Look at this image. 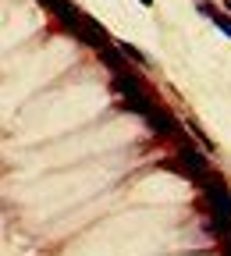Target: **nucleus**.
I'll use <instances>...</instances> for the list:
<instances>
[{
    "mask_svg": "<svg viewBox=\"0 0 231 256\" xmlns=\"http://www.w3.org/2000/svg\"><path fill=\"white\" fill-rule=\"evenodd\" d=\"M139 4H142V8H153V0H139Z\"/></svg>",
    "mask_w": 231,
    "mask_h": 256,
    "instance_id": "obj_7",
    "label": "nucleus"
},
{
    "mask_svg": "<svg viewBox=\"0 0 231 256\" xmlns=\"http://www.w3.org/2000/svg\"><path fill=\"white\" fill-rule=\"evenodd\" d=\"M178 164L185 168L182 174H188L192 182H203V178H210V174H214V171H210V164H206V156H200V150L188 146V142H182V146H178Z\"/></svg>",
    "mask_w": 231,
    "mask_h": 256,
    "instance_id": "obj_2",
    "label": "nucleus"
},
{
    "mask_svg": "<svg viewBox=\"0 0 231 256\" xmlns=\"http://www.w3.org/2000/svg\"><path fill=\"white\" fill-rule=\"evenodd\" d=\"M121 50H124V54H128L132 60H139V64H146V54H142L139 46H132V43H121Z\"/></svg>",
    "mask_w": 231,
    "mask_h": 256,
    "instance_id": "obj_6",
    "label": "nucleus"
},
{
    "mask_svg": "<svg viewBox=\"0 0 231 256\" xmlns=\"http://www.w3.org/2000/svg\"><path fill=\"white\" fill-rule=\"evenodd\" d=\"M188 132H192V136H196V139H200V142H203V146H206V150H214V142H210V139H206V132H203V128H200V124H196V121H188Z\"/></svg>",
    "mask_w": 231,
    "mask_h": 256,
    "instance_id": "obj_5",
    "label": "nucleus"
},
{
    "mask_svg": "<svg viewBox=\"0 0 231 256\" xmlns=\"http://www.w3.org/2000/svg\"><path fill=\"white\" fill-rule=\"evenodd\" d=\"M196 11H200V14H206V18H210V22H214V25L224 32V36L231 40V18H228L224 11H217L214 4H206V0H196Z\"/></svg>",
    "mask_w": 231,
    "mask_h": 256,
    "instance_id": "obj_3",
    "label": "nucleus"
},
{
    "mask_svg": "<svg viewBox=\"0 0 231 256\" xmlns=\"http://www.w3.org/2000/svg\"><path fill=\"white\" fill-rule=\"evenodd\" d=\"M100 60L107 64V68H110L114 75H121V72H124V57H121V46H110V43H107V46H100Z\"/></svg>",
    "mask_w": 231,
    "mask_h": 256,
    "instance_id": "obj_4",
    "label": "nucleus"
},
{
    "mask_svg": "<svg viewBox=\"0 0 231 256\" xmlns=\"http://www.w3.org/2000/svg\"><path fill=\"white\" fill-rule=\"evenodd\" d=\"M200 185H203V196H206V210L214 217V232L231 238V192H228V182L220 174H210Z\"/></svg>",
    "mask_w": 231,
    "mask_h": 256,
    "instance_id": "obj_1",
    "label": "nucleus"
}]
</instances>
